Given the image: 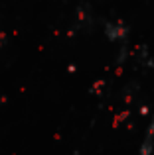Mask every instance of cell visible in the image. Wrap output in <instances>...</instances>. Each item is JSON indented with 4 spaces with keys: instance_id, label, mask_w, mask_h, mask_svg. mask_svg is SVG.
<instances>
[{
    "instance_id": "6da1fadb",
    "label": "cell",
    "mask_w": 154,
    "mask_h": 155,
    "mask_svg": "<svg viewBox=\"0 0 154 155\" xmlns=\"http://www.w3.org/2000/svg\"><path fill=\"white\" fill-rule=\"evenodd\" d=\"M103 34L109 41H124L128 38V26L124 22H119V20L107 22L103 28Z\"/></svg>"
}]
</instances>
